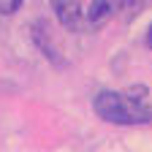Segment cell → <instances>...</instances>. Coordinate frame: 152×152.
<instances>
[{
  "label": "cell",
  "mask_w": 152,
  "mask_h": 152,
  "mask_svg": "<svg viewBox=\"0 0 152 152\" xmlns=\"http://www.w3.org/2000/svg\"><path fill=\"white\" fill-rule=\"evenodd\" d=\"M49 6L57 14V19H60L63 27H68V30H82L87 25L84 11H82V0H49Z\"/></svg>",
  "instance_id": "obj_3"
},
{
  "label": "cell",
  "mask_w": 152,
  "mask_h": 152,
  "mask_svg": "<svg viewBox=\"0 0 152 152\" xmlns=\"http://www.w3.org/2000/svg\"><path fill=\"white\" fill-rule=\"evenodd\" d=\"M147 46H149V49H152V25H149V27H147Z\"/></svg>",
  "instance_id": "obj_5"
},
{
  "label": "cell",
  "mask_w": 152,
  "mask_h": 152,
  "mask_svg": "<svg viewBox=\"0 0 152 152\" xmlns=\"http://www.w3.org/2000/svg\"><path fill=\"white\" fill-rule=\"evenodd\" d=\"M147 87H130L120 90H103L95 95L92 109L95 114L111 125H144L152 122V103H147Z\"/></svg>",
  "instance_id": "obj_1"
},
{
  "label": "cell",
  "mask_w": 152,
  "mask_h": 152,
  "mask_svg": "<svg viewBox=\"0 0 152 152\" xmlns=\"http://www.w3.org/2000/svg\"><path fill=\"white\" fill-rule=\"evenodd\" d=\"M141 3H144V0H92L87 14H84V19H87V25L101 27V25L109 22V19H114L117 14L136 11Z\"/></svg>",
  "instance_id": "obj_2"
},
{
  "label": "cell",
  "mask_w": 152,
  "mask_h": 152,
  "mask_svg": "<svg viewBox=\"0 0 152 152\" xmlns=\"http://www.w3.org/2000/svg\"><path fill=\"white\" fill-rule=\"evenodd\" d=\"M22 3H25V0H0V16L16 14L19 8H22Z\"/></svg>",
  "instance_id": "obj_4"
}]
</instances>
